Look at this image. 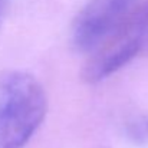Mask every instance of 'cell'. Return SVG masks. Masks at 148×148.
<instances>
[{
  "instance_id": "cell-1",
  "label": "cell",
  "mask_w": 148,
  "mask_h": 148,
  "mask_svg": "<svg viewBox=\"0 0 148 148\" xmlns=\"http://www.w3.org/2000/svg\"><path fill=\"white\" fill-rule=\"evenodd\" d=\"M48 108L42 84L30 73H0V148H23L45 119Z\"/></svg>"
},
{
  "instance_id": "cell-2",
  "label": "cell",
  "mask_w": 148,
  "mask_h": 148,
  "mask_svg": "<svg viewBox=\"0 0 148 148\" xmlns=\"http://www.w3.org/2000/svg\"><path fill=\"white\" fill-rule=\"evenodd\" d=\"M147 48L148 0L137 6L118 30L89 55L82 76L88 82L103 81Z\"/></svg>"
},
{
  "instance_id": "cell-3",
  "label": "cell",
  "mask_w": 148,
  "mask_h": 148,
  "mask_svg": "<svg viewBox=\"0 0 148 148\" xmlns=\"http://www.w3.org/2000/svg\"><path fill=\"white\" fill-rule=\"evenodd\" d=\"M137 0H88L72 26V43L92 53L130 17Z\"/></svg>"
},
{
  "instance_id": "cell-4",
  "label": "cell",
  "mask_w": 148,
  "mask_h": 148,
  "mask_svg": "<svg viewBox=\"0 0 148 148\" xmlns=\"http://www.w3.org/2000/svg\"><path fill=\"white\" fill-rule=\"evenodd\" d=\"M131 135L140 143H148V116L131 125Z\"/></svg>"
},
{
  "instance_id": "cell-5",
  "label": "cell",
  "mask_w": 148,
  "mask_h": 148,
  "mask_svg": "<svg viewBox=\"0 0 148 148\" xmlns=\"http://www.w3.org/2000/svg\"><path fill=\"white\" fill-rule=\"evenodd\" d=\"M10 3H12V0H0V23H1V20L4 19L6 12H7Z\"/></svg>"
}]
</instances>
